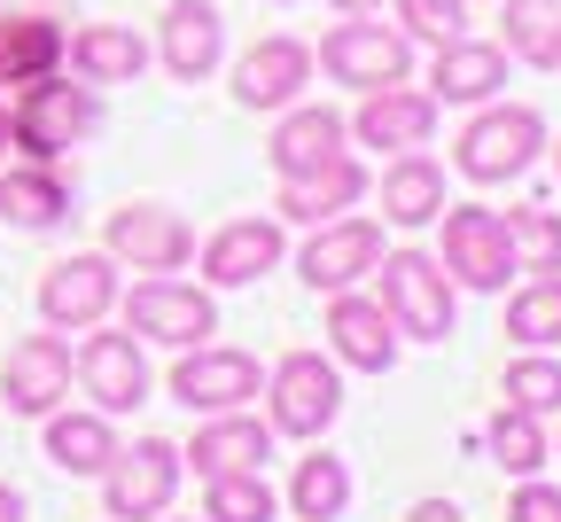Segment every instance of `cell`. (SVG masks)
<instances>
[{
	"label": "cell",
	"instance_id": "cell-1",
	"mask_svg": "<svg viewBox=\"0 0 561 522\" xmlns=\"http://www.w3.org/2000/svg\"><path fill=\"white\" fill-rule=\"evenodd\" d=\"M94 87H62L55 70L32 87H16L9 102V148H24V164H55L70 140H87L94 133Z\"/></svg>",
	"mask_w": 561,
	"mask_h": 522
},
{
	"label": "cell",
	"instance_id": "cell-2",
	"mask_svg": "<svg viewBox=\"0 0 561 522\" xmlns=\"http://www.w3.org/2000/svg\"><path fill=\"white\" fill-rule=\"evenodd\" d=\"M538 148H546V117H538L530 102H500V110H483V117L460 133L453 164H460V180H476V188H500V180L530 172Z\"/></svg>",
	"mask_w": 561,
	"mask_h": 522
},
{
	"label": "cell",
	"instance_id": "cell-3",
	"mask_svg": "<svg viewBox=\"0 0 561 522\" xmlns=\"http://www.w3.org/2000/svg\"><path fill=\"white\" fill-rule=\"evenodd\" d=\"M375 273H382V313H390L398 336H413V343L453 336V281L430 250H390Z\"/></svg>",
	"mask_w": 561,
	"mask_h": 522
},
{
	"label": "cell",
	"instance_id": "cell-4",
	"mask_svg": "<svg viewBox=\"0 0 561 522\" xmlns=\"http://www.w3.org/2000/svg\"><path fill=\"white\" fill-rule=\"evenodd\" d=\"M180 444H164V436H140L133 453H117L110 468H102V507H110V522H157L164 507H172V491H180Z\"/></svg>",
	"mask_w": 561,
	"mask_h": 522
},
{
	"label": "cell",
	"instance_id": "cell-5",
	"mask_svg": "<svg viewBox=\"0 0 561 522\" xmlns=\"http://www.w3.org/2000/svg\"><path fill=\"white\" fill-rule=\"evenodd\" d=\"M320 70H328L335 87H359V94H375V87H405L413 47H405V32H390V24L351 16V24H335V32L320 39Z\"/></svg>",
	"mask_w": 561,
	"mask_h": 522
},
{
	"label": "cell",
	"instance_id": "cell-6",
	"mask_svg": "<svg viewBox=\"0 0 561 522\" xmlns=\"http://www.w3.org/2000/svg\"><path fill=\"white\" fill-rule=\"evenodd\" d=\"M110 313H117V265H110V250L55 258L39 273V320L47 328H102Z\"/></svg>",
	"mask_w": 561,
	"mask_h": 522
},
{
	"label": "cell",
	"instance_id": "cell-7",
	"mask_svg": "<svg viewBox=\"0 0 561 522\" xmlns=\"http://www.w3.org/2000/svg\"><path fill=\"white\" fill-rule=\"evenodd\" d=\"M437 218H445V273L468 281V288H507V273H515L507 218L483 211V203H453V211H437Z\"/></svg>",
	"mask_w": 561,
	"mask_h": 522
},
{
	"label": "cell",
	"instance_id": "cell-8",
	"mask_svg": "<svg viewBox=\"0 0 561 522\" xmlns=\"http://www.w3.org/2000/svg\"><path fill=\"white\" fill-rule=\"evenodd\" d=\"M273 429L280 436H320L335 413H343V375H335V359L320 351H289L273 366Z\"/></svg>",
	"mask_w": 561,
	"mask_h": 522
},
{
	"label": "cell",
	"instance_id": "cell-9",
	"mask_svg": "<svg viewBox=\"0 0 561 522\" xmlns=\"http://www.w3.org/2000/svg\"><path fill=\"white\" fill-rule=\"evenodd\" d=\"M125 328H133V336H149V343L187 351V343H203V336H219V305H210L203 288H187V281L149 273V281L125 296Z\"/></svg>",
	"mask_w": 561,
	"mask_h": 522
},
{
	"label": "cell",
	"instance_id": "cell-10",
	"mask_svg": "<svg viewBox=\"0 0 561 522\" xmlns=\"http://www.w3.org/2000/svg\"><path fill=\"white\" fill-rule=\"evenodd\" d=\"M102 242H110V258H125L133 273H180V265L195 258V227H187L180 211H164V203H125V211H110Z\"/></svg>",
	"mask_w": 561,
	"mask_h": 522
},
{
	"label": "cell",
	"instance_id": "cell-11",
	"mask_svg": "<svg viewBox=\"0 0 561 522\" xmlns=\"http://www.w3.org/2000/svg\"><path fill=\"white\" fill-rule=\"evenodd\" d=\"M257 359L250 351H210V343H187L180 366H172V398L187 413H234L242 398H257Z\"/></svg>",
	"mask_w": 561,
	"mask_h": 522
},
{
	"label": "cell",
	"instance_id": "cell-12",
	"mask_svg": "<svg viewBox=\"0 0 561 522\" xmlns=\"http://www.w3.org/2000/svg\"><path fill=\"white\" fill-rule=\"evenodd\" d=\"M0 398H9V413H24V421H47L70 398V351H62V336H24L9 359H0Z\"/></svg>",
	"mask_w": 561,
	"mask_h": 522
},
{
	"label": "cell",
	"instance_id": "cell-13",
	"mask_svg": "<svg viewBox=\"0 0 561 522\" xmlns=\"http://www.w3.org/2000/svg\"><path fill=\"white\" fill-rule=\"evenodd\" d=\"M312 87V47L305 39H257L242 63H234V102L242 110H289L297 94Z\"/></svg>",
	"mask_w": 561,
	"mask_h": 522
},
{
	"label": "cell",
	"instance_id": "cell-14",
	"mask_svg": "<svg viewBox=\"0 0 561 522\" xmlns=\"http://www.w3.org/2000/svg\"><path fill=\"white\" fill-rule=\"evenodd\" d=\"M305 281L312 288H351V281H367L375 265H382V227H375V218H343V227H320L312 242H305Z\"/></svg>",
	"mask_w": 561,
	"mask_h": 522
},
{
	"label": "cell",
	"instance_id": "cell-15",
	"mask_svg": "<svg viewBox=\"0 0 561 522\" xmlns=\"http://www.w3.org/2000/svg\"><path fill=\"white\" fill-rule=\"evenodd\" d=\"M328 336H335V359H343V366H359V375H390V366H398V328H390V313L375 305V296L335 288Z\"/></svg>",
	"mask_w": 561,
	"mask_h": 522
},
{
	"label": "cell",
	"instance_id": "cell-16",
	"mask_svg": "<svg viewBox=\"0 0 561 522\" xmlns=\"http://www.w3.org/2000/svg\"><path fill=\"white\" fill-rule=\"evenodd\" d=\"M79 375H87V390H94L102 413H133L140 398H149V359H140V336L133 328L125 336H87Z\"/></svg>",
	"mask_w": 561,
	"mask_h": 522
},
{
	"label": "cell",
	"instance_id": "cell-17",
	"mask_svg": "<svg viewBox=\"0 0 561 522\" xmlns=\"http://www.w3.org/2000/svg\"><path fill=\"white\" fill-rule=\"evenodd\" d=\"M280 218H234V227H219L203 242V281L210 288H242V281H257V273H273L280 265Z\"/></svg>",
	"mask_w": 561,
	"mask_h": 522
},
{
	"label": "cell",
	"instance_id": "cell-18",
	"mask_svg": "<svg viewBox=\"0 0 561 522\" xmlns=\"http://www.w3.org/2000/svg\"><path fill=\"white\" fill-rule=\"evenodd\" d=\"M367 195V164L351 157H328L320 172H297V180H280V218H297V227H328L335 211H351Z\"/></svg>",
	"mask_w": 561,
	"mask_h": 522
},
{
	"label": "cell",
	"instance_id": "cell-19",
	"mask_svg": "<svg viewBox=\"0 0 561 522\" xmlns=\"http://www.w3.org/2000/svg\"><path fill=\"white\" fill-rule=\"evenodd\" d=\"M180 461H195V476H250L273 461V421H250V413H219L210 429H195V444Z\"/></svg>",
	"mask_w": 561,
	"mask_h": 522
},
{
	"label": "cell",
	"instance_id": "cell-20",
	"mask_svg": "<svg viewBox=\"0 0 561 522\" xmlns=\"http://www.w3.org/2000/svg\"><path fill=\"white\" fill-rule=\"evenodd\" d=\"M219 55H227L219 9H210V0H172V9H164V70L195 87V79L219 70Z\"/></svg>",
	"mask_w": 561,
	"mask_h": 522
},
{
	"label": "cell",
	"instance_id": "cell-21",
	"mask_svg": "<svg viewBox=\"0 0 561 522\" xmlns=\"http://www.w3.org/2000/svg\"><path fill=\"white\" fill-rule=\"evenodd\" d=\"M507 87V47H483V39H445L437 47V70H430V102H491Z\"/></svg>",
	"mask_w": 561,
	"mask_h": 522
},
{
	"label": "cell",
	"instance_id": "cell-22",
	"mask_svg": "<svg viewBox=\"0 0 561 522\" xmlns=\"http://www.w3.org/2000/svg\"><path fill=\"white\" fill-rule=\"evenodd\" d=\"M351 133H359L367 148H421L437 133V102L430 94H413V87H375L367 102H359V117H351Z\"/></svg>",
	"mask_w": 561,
	"mask_h": 522
},
{
	"label": "cell",
	"instance_id": "cell-23",
	"mask_svg": "<svg viewBox=\"0 0 561 522\" xmlns=\"http://www.w3.org/2000/svg\"><path fill=\"white\" fill-rule=\"evenodd\" d=\"M343 133H351V125L312 102V110H289V117H280V133L265 140V157H273L280 180H297V172H320L328 157H343Z\"/></svg>",
	"mask_w": 561,
	"mask_h": 522
},
{
	"label": "cell",
	"instance_id": "cell-24",
	"mask_svg": "<svg viewBox=\"0 0 561 522\" xmlns=\"http://www.w3.org/2000/svg\"><path fill=\"white\" fill-rule=\"evenodd\" d=\"M62 55H70V70H79L87 87H133L140 63H149V47L133 39V24H87V32L62 39Z\"/></svg>",
	"mask_w": 561,
	"mask_h": 522
},
{
	"label": "cell",
	"instance_id": "cell-25",
	"mask_svg": "<svg viewBox=\"0 0 561 522\" xmlns=\"http://www.w3.org/2000/svg\"><path fill=\"white\" fill-rule=\"evenodd\" d=\"M437 211H445V164H430L421 148H405V157L382 172V218L390 227H430Z\"/></svg>",
	"mask_w": 561,
	"mask_h": 522
},
{
	"label": "cell",
	"instance_id": "cell-26",
	"mask_svg": "<svg viewBox=\"0 0 561 522\" xmlns=\"http://www.w3.org/2000/svg\"><path fill=\"white\" fill-rule=\"evenodd\" d=\"M55 63H62V24H47V16H0V94L47 79Z\"/></svg>",
	"mask_w": 561,
	"mask_h": 522
},
{
	"label": "cell",
	"instance_id": "cell-27",
	"mask_svg": "<svg viewBox=\"0 0 561 522\" xmlns=\"http://www.w3.org/2000/svg\"><path fill=\"white\" fill-rule=\"evenodd\" d=\"M47 461L62 476H102L117 461V429L110 413H47Z\"/></svg>",
	"mask_w": 561,
	"mask_h": 522
},
{
	"label": "cell",
	"instance_id": "cell-28",
	"mask_svg": "<svg viewBox=\"0 0 561 522\" xmlns=\"http://www.w3.org/2000/svg\"><path fill=\"white\" fill-rule=\"evenodd\" d=\"M62 211H70V188L47 164H9L0 172V218H9V227H55Z\"/></svg>",
	"mask_w": 561,
	"mask_h": 522
},
{
	"label": "cell",
	"instance_id": "cell-29",
	"mask_svg": "<svg viewBox=\"0 0 561 522\" xmlns=\"http://www.w3.org/2000/svg\"><path fill=\"white\" fill-rule=\"evenodd\" d=\"M507 55L530 70H561V0H507Z\"/></svg>",
	"mask_w": 561,
	"mask_h": 522
},
{
	"label": "cell",
	"instance_id": "cell-30",
	"mask_svg": "<svg viewBox=\"0 0 561 522\" xmlns=\"http://www.w3.org/2000/svg\"><path fill=\"white\" fill-rule=\"evenodd\" d=\"M289 507H297V522H335V514L351 507V468H343L335 453H312V461H297Z\"/></svg>",
	"mask_w": 561,
	"mask_h": 522
},
{
	"label": "cell",
	"instance_id": "cell-31",
	"mask_svg": "<svg viewBox=\"0 0 561 522\" xmlns=\"http://www.w3.org/2000/svg\"><path fill=\"white\" fill-rule=\"evenodd\" d=\"M203 522H273L265 468H250V476H203Z\"/></svg>",
	"mask_w": 561,
	"mask_h": 522
},
{
	"label": "cell",
	"instance_id": "cell-32",
	"mask_svg": "<svg viewBox=\"0 0 561 522\" xmlns=\"http://www.w3.org/2000/svg\"><path fill=\"white\" fill-rule=\"evenodd\" d=\"M507 336L515 343H561V273H538L507 305Z\"/></svg>",
	"mask_w": 561,
	"mask_h": 522
},
{
	"label": "cell",
	"instance_id": "cell-33",
	"mask_svg": "<svg viewBox=\"0 0 561 522\" xmlns=\"http://www.w3.org/2000/svg\"><path fill=\"white\" fill-rule=\"evenodd\" d=\"M491 461H500L507 476H538V468H546V436H538V413L507 406L500 421H491Z\"/></svg>",
	"mask_w": 561,
	"mask_h": 522
},
{
	"label": "cell",
	"instance_id": "cell-34",
	"mask_svg": "<svg viewBox=\"0 0 561 522\" xmlns=\"http://www.w3.org/2000/svg\"><path fill=\"white\" fill-rule=\"evenodd\" d=\"M507 235H515V258L530 273H561V218L553 211H515Z\"/></svg>",
	"mask_w": 561,
	"mask_h": 522
},
{
	"label": "cell",
	"instance_id": "cell-35",
	"mask_svg": "<svg viewBox=\"0 0 561 522\" xmlns=\"http://www.w3.org/2000/svg\"><path fill=\"white\" fill-rule=\"evenodd\" d=\"M507 406H523V413H561V359H515V366H507Z\"/></svg>",
	"mask_w": 561,
	"mask_h": 522
},
{
	"label": "cell",
	"instance_id": "cell-36",
	"mask_svg": "<svg viewBox=\"0 0 561 522\" xmlns=\"http://www.w3.org/2000/svg\"><path fill=\"white\" fill-rule=\"evenodd\" d=\"M398 24L413 32V39H460L468 32V0H398Z\"/></svg>",
	"mask_w": 561,
	"mask_h": 522
},
{
	"label": "cell",
	"instance_id": "cell-37",
	"mask_svg": "<svg viewBox=\"0 0 561 522\" xmlns=\"http://www.w3.org/2000/svg\"><path fill=\"white\" fill-rule=\"evenodd\" d=\"M507 522H561V491L553 484H523L507 499Z\"/></svg>",
	"mask_w": 561,
	"mask_h": 522
},
{
	"label": "cell",
	"instance_id": "cell-38",
	"mask_svg": "<svg viewBox=\"0 0 561 522\" xmlns=\"http://www.w3.org/2000/svg\"><path fill=\"white\" fill-rule=\"evenodd\" d=\"M405 522H460V507H453V499H421Z\"/></svg>",
	"mask_w": 561,
	"mask_h": 522
},
{
	"label": "cell",
	"instance_id": "cell-39",
	"mask_svg": "<svg viewBox=\"0 0 561 522\" xmlns=\"http://www.w3.org/2000/svg\"><path fill=\"white\" fill-rule=\"evenodd\" d=\"M0 522H24V491H9V484H0Z\"/></svg>",
	"mask_w": 561,
	"mask_h": 522
},
{
	"label": "cell",
	"instance_id": "cell-40",
	"mask_svg": "<svg viewBox=\"0 0 561 522\" xmlns=\"http://www.w3.org/2000/svg\"><path fill=\"white\" fill-rule=\"evenodd\" d=\"M335 9H343V16H367V9H375V0H335Z\"/></svg>",
	"mask_w": 561,
	"mask_h": 522
},
{
	"label": "cell",
	"instance_id": "cell-41",
	"mask_svg": "<svg viewBox=\"0 0 561 522\" xmlns=\"http://www.w3.org/2000/svg\"><path fill=\"white\" fill-rule=\"evenodd\" d=\"M0 148H9V102H0Z\"/></svg>",
	"mask_w": 561,
	"mask_h": 522
},
{
	"label": "cell",
	"instance_id": "cell-42",
	"mask_svg": "<svg viewBox=\"0 0 561 522\" xmlns=\"http://www.w3.org/2000/svg\"><path fill=\"white\" fill-rule=\"evenodd\" d=\"M553 164H561V148H553Z\"/></svg>",
	"mask_w": 561,
	"mask_h": 522
}]
</instances>
